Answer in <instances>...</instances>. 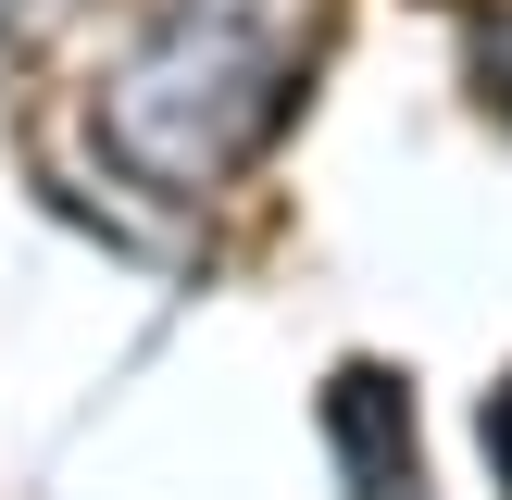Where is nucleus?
<instances>
[{
    "label": "nucleus",
    "instance_id": "1",
    "mask_svg": "<svg viewBox=\"0 0 512 500\" xmlns=\"http://www.w3.org/2000/svg\"><path fill=\"white\" fill-rule=\"evenodd\" d=\"M288 75H300V50L250 0H200L163 38H138V63L113 88V125L138 138V163H225V150L263 138V113H275L263 88H288Z\"/></svg>",
    "mask_w": 512,
    "mask_h": 500
},
{
    "label": "nucleus",
    "instance_id": "2",
    "mask_svg": "<svg viewBox=\"0 0 512 500\" xmlns=\"http://www.w3.org/2000/svg\"><path fill=\"white\" fill-rule=\"evenodd\" d=\"M488 438H500V475H512V400H500V425H488Z\"/></svg>",
    "mask_w": 512,
    "mask_h": 500
},
{
    "label": "nucleus",
    "instance_id": "3",
    "mask_svg": "<svg viewBox=\"0 0 512 500\" xmlns=\"http://www.w3.org/2000/svg\"><path fill=\"white\" fill-rule=\"evenodd\" d=\"M0 13H25V0H0Z\"/></svg>",
    "mask_w": 512,
    "mask_h": 500
}]
</instances>
